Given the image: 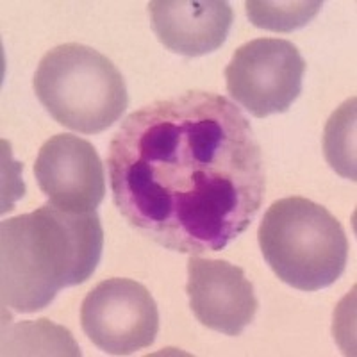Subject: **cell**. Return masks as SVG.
<instances>
[{"label":"cell","mask_w":357,"mask_h":357,"mask_svg":"<svg viewBox=\"0 0 357 357\" xmlns=\"http://www.w3.org/2000/svg\"><path fill=\"white\" fill-rule=\"evenodd\" d=\"M107 170L130 227L190 256L243 234L266 190L248 118L227 97L199 89L132 111L111 139Z\"/></svg>","instance_id":"1"},{"label":"cell","mask_w":357,"mask_h":357,"mask_svg":"<svg viewBox=\"0 0 357 357\" xmlns=\"http://www.w3.org/2000/svg\"><path fill=\"white\" fill-rule=\"evenodd\" d=\"M104 248L100 218L52 204L0 225L2 305L17 312L49 307L61 289L93 275Z\"/></svg>","instance_id":"2"},{"label":"cell","mask_w":357,"mask_h":357,"mask_svg":"<svg viewBox=\"0 0 357 357\" xmlns=\"http://www.w3.org/2000/svg\"><path fill=\"white\" fill-rule=\"evenodd\" d=\"M257 240L273 273L301 291L329 288L345 272L349 240L341 223L304 197L280 199L268 207Z\"/></svg>","instance_id":"3"},{"label":"cell","mask_w":357,"mask_h":357,"mask_svg":"<svg viewBox=\"0 0 357 357\" xmlns=\"http://www.w3.org/2000/svg\"><path fill=\"white\" fill-rule=\"evenodd\" d=\"M34 93L57 123L82 134L104 132L129 106L120 70L81 43L59 45L41 57Z\"/></svg>","instance_id":"4"},{"label":"cell","mask_w":357,"mask_h":357,"mask_svg":"<svg viewBox=\"0 0 357 357\" xmlns=\"http://www.w3.org/2000/svg\"><path fill=\"white\" fill-rule=\"evenodd\" d=\"M305 61L288 40L259 38L241 45L225 68L227 91L252 116L286 113L302 93Z\"/></svg>","instance_id":"5"},{"label":"cell","mask_w":357,"mask_h":357,"mask_svg":"<svg viewBox=\"0 0 357 357\" xmlns=\"http://www.w3.org/2000/svg\"><path fill=\"white\" fill-rule=\"evenodd\" d=\"M86 336L102 352L130 356L149 349L159 333V311L151 291L132 279L102 280L81 307Z\"/></svg>","instance_id":"6"},{"label":"cell","mask_w":357,"mask_h":357,"mask_svg":"<svg viewBox=\"0 0 357 357\" xmlns=\"http://www.w3.org/2000/svg\"><path fill=\"white\" fill-rule=\"evenodd\" d=\"M34 175L50 204L63 211L91 213L106 197L104 165L95 146L73 134H56L43 143Z\"/></svg>","instance_id":"7"},{"label":"cell","mask_w":357,"mask_h":357,"mask_svg":"<svg viewBox=\"0 0 357 357\" xmlns=\"http://www.w3.org/2000/svg\"><path fill=\"white\" fill-rule=\"evenodd\" d=\"M186 293L197 320L225 336H240L259 307L254 286L243 270L223 259L191 256Z\"/></svg>","instance_id":"8"},{"label":"cell","mask_w":357,"mask_h":357,"mask_svg":"<svg viewBox=\"0 0 357 357\" xmlns=\"http://www.w3.org/2000/svg\"><path fill=\"white\" fill-rule=\"evenodd\" d=\"M149 13L158 40L186 57L218 50L234 20L231 4L222 0H154Z\"/></svg>","instance_id":"9"},{"label":"cell","mask_w":357,"mask_h":357,"mask_svg":"<svg viewBox=\"0 0 357 357\" xmlns=\"http://www.w3.org/2000/svg\"><path fill=\"white\" fill-rule=\"evenodd\" d=\"M324 151L334 172L356 181V97L347 100L327 122Z\"/></svg>","instance_id":"10"},{"label":"cell","mask_w":357,"mask_h":357,"mask_svg":"<svg viewBox=\"0 0 357 357\" xmlns=\"http://www.w3.org/2000/svg\"><path fill=\"white\" fill-rule=\"evenodd\" d=\"M247 8V17L252 24L266 31H275V33H291L295 29H301L307 25L312 18L317 17L321 9L320 0L307 2H257V0H248L245 2Z\"/></svg>","instance_id":"11"}]
</instances>
